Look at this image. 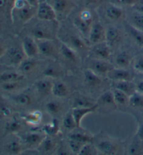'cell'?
<instances>
[{
    "instance_id": "obj_1",
    "label": "cell",
    "mask_w": 143,
    "mask_h": 155,
    "mask_svg": "<svg viewBox=\"0 0 143 155\" xmlns=\"http://www.w3.org/2000/svg\"><path fill=\"white\" fill-rule=\"evenodd\" d=\"M36 8L30 5L27 0H14L11 9L13 28L22 27L36 17Z\"/></svg>"
},
{
    "instance_id": "obj_2",
    "label": "cell",
    "mask_w": 143,
    "mask_h": 155,
    "mask_svg": "<svg viewBox=\"0 0 143 155\" xmlns=\"http://www.w3.org/2000/svg\"><path fill=\"white\" fill-rule=\"evenodd\" d=\"M94 22V15L90 9L83 8L73 19V25L84 38H87L90 29Z\"/></svg>"
},
{
    "instance_id": "obj_3",
    "label": "cell",
    "mask_w": 143,
    "mask_h": 155,
    "mask_svg": "<svg viewBox=\"0 0 143 155\" xmlns=\"http://www.w3.org/2000/svg\"><path fill=\"white\" fill-rule=\"evenodd\" d=\"M14 0H0V38L13 29L11 9Z\"/></svg>"
},
{
    "instance_id": "obj_4",
    "label": "cell",
    "mask_w": 143,
    "mask_h": 155,
    "mask_svg": "<svg viewBox=\"0 0 143 155\" xmlns=\"http://www.w3.org/2000/svg\"><path fill=\"white\" fill-rule=\"evenodd\" d=\"M105 7L103 10L104 18L111 22L119 23L124 22L126 19V13L123 7L117 6L115 4L110 3L104 4Z\"/></svg>"
},
{
    "instance_id": "obj_5",
    "label": "cell",
    "mask_w": 143,
    "mask_h": 155,
    "mask_svg": "<svg viewBox=\"0 0 143 155\" xmlns=\"http://www.w3.org/2000/svg\"><path fill=\"white\" fill-rule=\"evenodd\" d=\"M44 23L34 25L30 30V36L36 41L42 40H53L55 38V33L52 27L49 25V22L43 21Z\"/></svg>"
},
{
    "instance_id": "obj_6",
    "label": "cell",
    "mask_w": 143,
    "mask_h": 155,
    "mask_svg": "<svg viewBox=\"0 0 143 155\" xmlns=\"http://www.w3.org/2000/svg\"><path fill=\"white\" fill-rule=\"evenodd\" d=\"M27 58L22 50V45L21 47L13 45L10 48H7L5 54L0 58V60H4L5 61L4 63L6 65L18 66Z\"/></svg>"
},
{
    "instance_id": "obj_7",
    "label": "cell",
    "mask_w": 143,
    "mask_h": 155,
    "mask_svg": "<svg viewBox=\"0 0 143 155\" xmlns=\"http://www.w3.org/2000/svg\"><path fill=\"white\" fill-rule=\"evenodd\" d=\"M36 17L39 20L51 22V21H56L57 15L50 2L40 1L36 8Z\"/></svg>"
},
{
    "instance_id": "obj_8",
    "label": "cell",
    "mask_w": 143,
    "mask_h": 155,
    "mask_svg": "<svg viewBox=\"0 0 143 155\" xmlns=\"http://www.w3.org/2000/svg\"><path fill=\"white\" fill-rule=\"evenodd\" d=\"M39 46V53L48 57H55L60 53V45H57L53 40H42L36 41Z\"/></svg>"
},
{
    "instance_id": "obj_9",
    "label": "cell",
    "mask_w": 143,
    "mask_h": 155,
    "mask_svg": "<svg viewBox=\"0 0 143 155\" xmlns=\"http://www.w3.org/2000/svg\"><path fill=\"white\" fill-rule=\"evenodd\" d=\"M106 29L99 22H94L88 36V41L91 45H96L105 41Z\"/></svg>"
},
{
    "instance_id": "obj_10",
    "label": "cell",
    "mask_w": 143,
    "mask_h": 155,
    "mask_svg": "<svg viewBox=\"0 0 143 155\" xmlns=\"http://www.w3.org/2000/svg\"><path fill=\"white\" fill-rule=\"evenodd\" d=\"M50 3L57 16L67 17L75 8V4L72 0H51Z\"/></svg>"
},
{
    "instance_id": "obj_11",
    "label": "cell",
    "mask_w": 143,
    "mask_h": 155,
    "mask_svg": "<svg viewBox=\"0 0 143 155\" xmlns=\"http://www.w3.org/2000/svg\"><path fill=\"white\" fill-rule=\"evenodd\" d=\"M124 38V32L119 27L114 25H111L106 28L105 42L111 48L118 45L121 42H122Z\"/></svg>"
},
{
    "instance_id": "obj_12",
    "label": "cell",
    "mask_w": 143,
    "mask_h": 155,
    "mask_svg": "<svg viewBox=\"0 0 143 155\" xmlns=\"http://www.w3.org/2000/svg\"><path fill=\"white\" fill-rule=\"evenodd\" d=\"M111 47L106 42L94 45L90 50V54L94 58L100 60H107L111 56Z\"/></svg>"
},
{
    "instance_id": "obj_13",
    "label": "cell",
    "mask_w": 143,
    "mask_h": 155,
    "mask_svg": "<svg viewBox=\"0 0 143 155\" xmlns=\"http://www.w3.org/2000/svg\"><path fill=\"white\" fill-rule=\"evenodd\" d=\"M46 134L45 133L31 132L25 134L22 137V143L24 145L29 149L39 148V147L45 139Z\"/></svg>"
},
{
    "instance_id": "obj_14",
    "label": "cell",
    "mask_w": 143,
    "mask_h": 155,
    "mask_svg": "<svg viewBox=\"0 0 143 155\" xmlns=\"http://www.w3.org/2000/svg\"><path fill=\"white\" fill-rule=\"evenodd\" d=\"M22 48L27 58H34L39 54L37 41L30 36H27L22 39Z\"/></svg>"
},
{
    "instance_id": "obj_15",
    "label": "cell",
    "mask_w": 143,
    "mask_h": 155,
    "mask_svg": "<svg viewBox=\"0 0 143 155\" xmlns=\"http://www.w3.org/2000/svg\"><path fill=\"white\" fill-rule=\"evenodd\" d=\"M113 81H132L133 75L130 71L122 68H114L106 76Z\"/></svg>"
},
{
    "instance_id": "obj_16",
    "label": "cell",
    "mask_w": 143,
    "mask_h": 155,
    "mask_svg": "<svg viewBox=\"0 0 143 155\" xmlns=\"http://www.w3.org/2000/svg\"><path fill=\"white\" fill-rule=\"evenodd\" d=\"M4 152L9 154H20L24 150V144L20 138H11L4 145Z\"/></svg>"
},
{
    "instance_id": "obj_17",
    "label": "cell",
    "mask_w": 143,
    "mask_h": 155,
    "mask_svg": "<svg viewBox=\"0 0 143 155\" xmlns=\"http://www.w3.org/2000/svg\"><path fill=\"white\" fill-rule=\"evenodd\" d=\"M98 104H96L94 106L91 107H87V108H73L72 109V114L73 116L76 121L77 127L78 128L81 127V123L83 119L85 118L86 116H87L88 114H92L97 111L98 108Z\"/></svg>"
},
{
    "instance_id": "obj_18",
    "label": "cell",
    "mask_w": 143,
    "mask_h": 155,
    "mask_svg": "<svg viewBox=\"0 0 143 155\" xmlns=\"http://www.w3.org/2000/svg\"><path fill=\"white\" fill-rule=\"evenodd\" d=\"M94 63L91 64V69L94 72L98 74L99 76H107L109 72L114 68V65L107 61V60L97 59L94 60Z\"/></svg>"
},
{
    "instance_id": "obj_19",
    "label": "cell",
    "mask_w": 143,
    "mask_h": 155,
    "mask_svg": "<svg viewBox=\"0 0 143 155\" xmlns=\"http://www.w3.org/2000/svg\"><path fill=\"white\" fill-rule=\"evenodd\" d=\"M98 151L103 154L114 155L119 152V146L115 143L110 140H100L96 147Z\"/></svg>"
},
{
    "instance_id": "obj_20",
    "label": "cell",
    "mask_w": 143,
    "mask_h": 155,
    "mask_svg": "<svg viewBox=\"0 0 143 155\" xmlns=\"http://www.w3.org/2000/svg\"><path fill=\"white\" fill-rule=\"evenodd\" d=\"M83 77L85 84L90 88H98V87L101 86L103 83L100 76L90 68L84 70Z\"/></svg>"
},
{
    "instance_id": "obj_21",
    "label": "cell",
    "mask_w": 143,
    "mask_h": 155,
    "mask_svg": "<svg viewBox=\"0 0 143 155\" xmlns=\"http://www.w3.org/2000/svg\"><path fill=\"white\" fill-rule=\"evenodd\" d=\"M66 37V42H64L68 45L75 50H85L88 49V46L83 38L75 34H69Z\"/></svg>"
},
{
    "instance_id": "obj_22",
    "label": "cell",
    "mask_w": 143,
    "mask_h": 155,
    "mask_svg": "<svg viewBox=\"0 0 143 155\" xmlns=\"http://www.w3.org/2000/svg\"><path fill=\"white\" fill-rule=\"evenodd\" d=\"M38 68V63L33 58H27L18 66V70L23 75H30Z\"/></svg>"
},
{
    "instance_id": "obj_23",
    "label": "cell",
    "mask_w": 143,
    "mask_h": 155,
    "mask_svg": "<svg viewBox=\"0 0 143 155\" xmlns=\"http://www.w3.org/2000/svg\"><path fill=\"white\" fill-rule=\"evenodd\" d=\"M60 53L68 61L73 63L79 62V57L76 50L63 42L60 43Z\"/></svg>"
},
{
    "instance_id": "obj_24",
    "label": "cell",
    "mask_w": 143,
    "mask_h": 155,
    "mask_svg": "<svg viewBox=\"0 0 143 155\" xmlns=\"http://www.w3.org/2000/svg\"><path fill=\"white\" fill-rule=\"evenodd\" d=\"M126 29L134 43L139 48H143V31L136 29L128 23L126 25Z\"/></svg>"
},
{
    "instance_id": "obj_25",
    "label": "cell",
    "mask_w": 143,
    "mask_h": 155,
    "mask_svg": "<svg viewBox=\"0 0 143 155\" xmlns=\"http://www.w3.org/2000/svg\"><path fill=\"white\" fill-rule=\"evenodd\" d=\"M25 75H23L18 70H9L0 73V83L11 81H22L25 79Z\"/></svg>"
},
{
    "instance_id": "obj_26",
    "label": "cell",
    "mask_w": 143,
    "mask_h": 155,
    "mask_svg": "<svg viewBox=\"0 0 143 155\" xmlns=\"http://www.w3.org/2000/svg\"><path fill=\"white\" fill-rule=\"evenodd\" d=\"M37 92L41 95H48L52 94L53 83L48 79H43L37 81L34 84Z\"/></svg>"
},
{
    "instance_id": "obj_27",
    "label": "cell",
    "mask_w": 143,
    "mask_h": 155,
    "mask_svg": "<svg viewBox=\"0 0 143 155\" xmlns=\"http://www.w3.org/2000/svg\"><path fill=\"white\" fill-rule=\"evenodd\" d=\"M69 87L62 81H56L53 83L52 95L57 98H65L69 95Z\"/></svg>"
},
{
    "instance_id": "obj_28",
    "label": "cell",
    "mask_w": 143,
    "mask_h": 155,
    "mask_svg": "<svg viewBox=\"0 0 143 155\" xmlns=\"http://www.w3.org/2000/svg\"><path fill=\"white\" fill-rule=\"evenodd\" d=\"M128 23L136 29L143 31V13L133 8L128 17Z\"/></svg>"
},
{
    "instance_id": "obj_29",
    "label": "cell",
    "mask_w": 143,
    "mask_h": 155,
    "mask_svg": "<svg viewBox=\"0 0 143 155\" xmlns=\"http://www.w3.org/2000/svg\"><path fill=\"white\" fill-rule=\"evenodd\" d=\"M97 104L99 105H102L104 107L115 108L117 109L118 106L117 105L115 100H114L113 92L112 91H107L102 93L100 95L99 98L98 100Z\"/></svg>"
},
{
    "instance_id": "obj_30",
    "label": "cell",
    "mask_w": 143,
    "mask_h": 155,
    "mask_svg": "<svg viewBox=\"0 0 143 155\" xmlns=\"http://www.w3.org/2000/svg\"><path fill=\"white\" fill-rule=\"evenodd\" d=\"M23 125L20 120L16 118L8 120L4 124V131L6 134H16L22 130Z\"/></svg>"
},
{
    "instance_id": "obj_31",
    "label": "cell",
    "mask_w": 143,
    "mask_h": 155,
    "mask_svg": "<svg viewBox=\"0 0 143 155\" xmlns=\"http://www.w3.org/2000/svg\"><path fill=\"white\" fill-rule=\"evenodd\" d=\"M132 56L131 54L128 51H123L117 55L115 59H114V62L118 68H126L132 63Z\"/></svg>"
},
{
    "instance_id": "obj_32",
    "label": "cell",
    "mask_w": 143,
    "mask_h": 155,
    "mask_svg": "<svg viewBox=\"0 0 143 155\" xmlns=\"http://www.w3.org/2000/svg\"><path fill=\"white\" fill-rule=\"evenodd\" d=\"M114 88L122 91L128 96H131L135 93V85L131 81H115Z\"/></svg>"
},
{
    "instance_id": "obj_33",
    "label": "cell",
    "mask_w": 143,
    "mask_h": 155,
    "mask_svg": "<svg viewBox=\"0 0 143 155\" xmlns=\"http://www.w3.org/2000/svg\"><path fill=\"white\" fill-rule=\"evenodd\" d=\"M11 100L15 104L20 107H29L33 103V99L31 95L27 93L16 94L11 97Z\"/></svg>"
},
{
    "instance_id": "obj_34",
    "label": "cell",
    "mask_w": 143,
    "mask_h": 155,
    "mask_svg": "<svg viewBox=\"0 0 143 155\" xmlns=\"http://www.w3.org/2000/svg\"><path fill=\"white\" fill-rule=\"evenodd\" d=\"M42 113L39 111H33L27 113L24 116V120L28 125L30 126H37L40 124L42 120Z\"/></svg>"
},
{
    "instance_id": "obj_35",
    "label": "cell",
    "mask_w": 143,
    "mask_h": 155,
    "mask_svg": "<svg viewBox=\"0 0 143 155\" xmlns=\"http://www.w3.org/2000/svg\"><path fill=\"white\" fill-rule=\"evenodd\" d=\"M55 142L50 138V136L46 135L45 139L43 140L38 149L40 152H41L42 154H51L53 152L55 151Z\"/></svg>"
},
{
    "instance_id": "obj_36",
    "label": "cell",
    "mask_w": 143,
    "mask_h": 155,
    "mask_svg": "<svg viewBox=\"0 0 143 155\" xmlns=\"http://www.w3.org/2000/svg\"><path fill=\"white\" fill-rule=\"evenodd\" d=\"M46 110L47 113L51 116H57L64 110V106L58 101L51 100L46 104Z\"/></svg>"
},
{
    "instance_id": "obj_37",
    "label": "cell",
    "mask_w": 143,
    "mask_h": 155,
    "mask_svg": "<svg viewBox=\"0 0 143 155\" xmlns=\"http://www.w3.org/2000/svg\"><path fill=\"white\" fill-rule=\"evenodd\" d=\"M60 131V123L56 118L53 119L49 123H46L43 126V132L47 136L52 137L54 135H57Z\"/></svg>"
},
{
    "instance_id": "obj_38",
    "label": "cell",
    "mask_w": 143,
    "mask_h": 155,
    "mask_svg": "<svg viewBox=\"0 0 143 155\" xmlns=\"http://www.w3.org/2000/svg\"><path fill=\"white\" fill-rule=\"evenodd\" d=\"M22 81H11L0 83V89L6 93H13L17 92L22 87Z\"/></svg>"
},
{
    "instance_id": "obj_39",
    "label": "cell",
    "mask_w": 143,
    "mask_h": 155,
    "mask_svg": "<svg viewBox=\"0 0 143 155\" xmlns=\"http://www.w3.org/2000/svg\"><path fill=\"white\" fill-rule=\"evenodd\" d=\"M113 92L114 100L117 106H126L128 105V99L129 96L126 95L122 91L118 90V89L114 88L112 90Z\"/></svg>"
},
{
    "instance_id": "obj_40",
    "label": "cell",
    "mask_w": 143,
    "mask_h": 155,
    "mask_svg": "<svg viewBox=\"0 0 143 155\" xmlns=\"http://www.w3.org/2000/svg\"><path fill=\"white\" fill-rule=\"evenodd\" d=\"M128 106L133 109H142L143 108V95L135 92L129 96Z\"/></svg>"
},
{
    "instance_id": "obj_41",
    "label": "cell",
    "mask_w": 143,
    "mask_h": 155,
    "mask_svg": "<svg viewBox=\"0 0 143 155\" xmlns=\"http://www.w3.org/2000/svg\"><path fill=\"white\" fill-rule=\"evenodd\" d=\"M141 140L137 137V140H134L131 143L128 148V154L131 155L143 154V147Z\"/></svg>"
},
{
    "instance_id": "obj_42",
    "label": "cell",
    "mask_w": 143,
    "mask_h": 155,
    "mask_svg": "<svg viewBox=\"0 0 143 155\" xmlns=\"http://www.w3.org/2000/svg\"><path fill=\"white\" fill-rule=\"evenodd\" d=\"M69 138L70 139L78 140V141L83 143L84 144H86V143H91L94 140V138L91 135L81 132L72 133L71 134L69 135Z\"/></svg>"
},
{
    "instance_id": "obj_43",
    "label": "cell",
    "mask_w": 143,
    "mask_h": 155,
    "mask_svg": "<svg viewBox=\"0 0 143 155\" xmlns=\"http://www.w3.org/2000/svg\"><path fill=\"white\" fill-rule=\"evenodd\" d=\"M97 103L85 97H76L73 103V108H87L94 106Z\"/></svg>"
},
{
    "instance_id": "obj_44",
    "label": "cell",
    "mask_w": 143,
    "mask_h": 155,
    "mask_svg": "<svg viewBox=\"0 0 143 155\" xmlns=\"http://www.w3.org/2000/svg\"><path fill=\"white\" fill-rule=\"evenodd\" d=\"M62 124L63 127L67 130H73L75 128H78L71 111L68 112L65 115L62 120Z\"/></svg>"
},
{
    "instance_id": "obj_45",
    "label": "cell",
    "mask_w": 143,
    "mask_h": 155,
    "mask_svg": "<svg viewBox=\"0 0 143 155\" xmlns=\"http://www.w3.org/2000/svg\"><path fill=\"white\" fill-rule=\"evenodd\" d=\"M61 70L57 65H50L49 66L46 67V68L44 70L43 74L44 76L47 78H57L61 75Z\"/></svg>"
},
{
    "instance_id": "obj_46",
    "label": "cell",
    "mask_w": 143,
    "mask_h": 155,
    "mask_svg": "<svg viewBox=\"0 0 143 155\" xmlns=\"http://www.w3.org/2000/svg\"><path fill=\"white\" fill-rule=\"evenodd\" d=\"M110 3L121 7H134L140 2V0H108Z\"/></svg>"
},
{
    "instance_id": "obj_47",
    "label": "cell",
    "mask_w": 143,
    "mask_h": 155,
    "mask_svg": "<svg viewBox=\"0 0 143 155\" xmlns=\"http://www.w3.org/2000/svg\"><path fill=\"white\" fill-rule=\"evenodd\" d=\"M87 144V143H86ZM84 143L79 142L78 140H73V139H70L69 140V147L72 153L75 154H78L79 152H80L81 149L83 148L84 146Z\"/></svg>"
},
{
    "instance_id": "obj_48",
    "label": "cell",
    "mask_w": 143,
    "mask_h": 155,
    "mask_svg": "<svg viewBox=\"0 0 143 155\" xmlns=\"http://www.w3.org/2000/svg\"><path fill=\"white\" fill-rule=\"evenodd\" d=\"M98 150L97 147H93L91 143H87L84 145L78 155H94L97 154Z\"/></svg>"
},
{
    "instance_id": "obj_49",
    "label": "cell",
    "mask_w": 143,
    "mask_h": 155,
    "mask_svg": "<svg viewBox=\"0 0 143 155\" xmlns=\"http://www.w3.org/2000/svg\"><path fill=\"white\" fill-rule=\"evenodd\" d=\"M12 114L11 108L0 100V116L2 118H9Z\"/></svg>"
},
{
    "instance_id": "obj_50",
    "label": "cell",
    "mask_w": 143,
    "mask_h": 155,
    "mask_svg": "<svg viewBox=\"0 0 143 155\" xmlns=\"http://www.w3.org/2000/svg\"><path fill=\"white\" fill-rule=\"evenodd\" d=\"M133 67L135 72L143 74V57H140L135 60Z\"/></svg>"
},
{
    "instance_id": "obj_51",
    "label": "cell",
    "mask_w": 143,
    "mask_h": 155,
    "mask_svg": "<svg viewBox=\"0 0 143 155\" xmlns=\"http://www.w3.org/2000/svg\"><path fill=\"white\" fill-rule=\"evenodd\" d=\"M83 1L87 6L99 7L108 2V0H83Z\"/></svg>"
},
{
    "instance_id": "obj_52",
    "label": "cell",
    "mask_w": 143,
    "mask_h": 155,
    "mask_svg": "<svg viewBox=\"0 0 143 155\" xmlns=\"http://www.w3.org/2000/svg\"><path fill=\"white\" fill-rule=\"evenodd\" d=\"M3 40H4L3 38H0V58L3 57L7 50L6 45L5 44V43H4Z\"/></svg>"
},
{
    "instance_id": "obj_53",
    "label": "cell",
    "mask_w": 143,
    "mask_h": 155,
    "mask_svg": "<svg viewBox=\"0 0 143 155\" xmlns=\"http://www.w3.org/2000/svg\"><path fill=\"white\" fill-rule=\"evenodd\" d=\"M135 85V92L143 95V79L138 81Z\"/></svg>"
},
{
    "instance_id": "obj_54",
    "label": "cell",
    "mask_w": 143,
    "mask_h": 155,
    "mask_svg": "<svg viewBox=\"0 0 143 155\" xmlns=\"http://www.w3.org/2000/svg\"><path fill=\"white\" fill-rule=\"evenodd\" d=\"M136 137H138L140 140H141L142 141H143V124L140 125L139 127V128H138L136 134Z\"/></svg>"
},
{
    "instance_id": "obj_55",
    "label": "cell",
    "mask_w": 143,
    "mask_h": 155,
    "mask_svg": "<svg viewBox=\"0 0 143 155\" xmlns=\"http://www.w3.org/2000/svg\"><path fill=\"white\" fill-rule=\"evenodd\" d=\"M27 2L30 4V5L37 7L40 2V0H27Z\"/></svg>"
},
{
    "instance_id": "obj_56",
    "label": "cell",
    "mask_w": 143,
    "mask_h": 155,
    "mask_svg": "<svg viewBox=\"0 0 143 155\" xmlns=\"http://www.w3.org/2000/svg\"><path fill=\"white\" fill-rule=\"evenodd\" d=\"M134 8L136 9V10L140 11V12L143 13V4L139 3L135 6H134Z\"/></svg>"
}]
</instances>
